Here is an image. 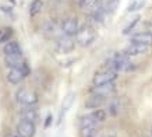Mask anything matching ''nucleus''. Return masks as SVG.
Masks as SVG:
<instances>
[{
	"label": "nucleus",
	"mask_w": 152,
	"mask_h": 137,
	"mask_svg": "<svg viewBox=\"0 0 152 137\" xmlns=\"http://www.w3.org/2000/svg\"><path fill=\"white\" fill-rule=\"evenodd\" d=\"M42 1L41 0H32L31 1V4H29V14L31 15H38V14L41 13V10H42Z\"/></svg>",
	"instance_id": "obj_19"
},
{
	"label": "nucleus",
	"mask_w": 152,
	"mask_h": 137,
	"mask_svg": "<svg viewBox=\"0 0 152 137\" xmlns=\"http://www.w3.org/2000/svg\"><path fill=\"white\" fill-rule=\"evenodd\" d=\"M29 71L31 70H29V66L27 63L18 68H10L9 74H7V80L10 84H18L29 74Z\"/></svg>",
	"instance_id": "obj_6"
},
{
	"label": "nucleus",
	"mask_w": 152,
	"mask_h": 137,
	"mask_svg": "<svg viewBox=\"0 0 152 137\" xmlns=\"http://www.w3.org/2000/svg\"><path fill=\"white\" fill-rule=\"evenodd\" d=\"M11 34H13V31L9 29V28H6V29H3V31H0V42H6L10 37H11Z\"/></svg>",
	"instance_id": "obj_23"
},
{
	"label": "nucleus",
	"mask_w": 152,
	"mask_h": 137,
	"mask_svg": "<svg viewBox=\"0 0 152 137\" xmlns=\"http://www.w3.org/2000/svg\"><path fill=\"white\" fill-rule=\"evenodd\" d=\"M61 31L64 35L67 37H74V35H77L80 31V25H78V21L77 18H74V17H70V18H66L61 24Z\"/></svg>",
	"instance_id": "obj_8"
},
{
	"label": "nucleus",
	"mask_w": 152,
	"mask_h": 137,
	"mask_svg": "<svg viewBox=\"0 0 152 137\" xmlns=\"http://www.w3.org/2000/svg\"><path fill=\"white\" fill-rule=\"evenodd\" d=\"M75 38H77V42H78L80 46L87 48L96 39V31L92 27H89V25H84V27L80 28V31L75 35Z\"/></svg>",
	"instance_id": "obj_4"
},
{
	"label": "nucleus",
	"mask_w": 152,
	"mask_h": 137,
	"mask_svg": "<svg viewBox=\"0 0 152 137\" xmlns=\"http://www.w3.org/2000/svg\"><path fill=\"white\" fill-rule=\"evenodd\" d=\"M50 124H52V115H49V116H48V119L45 120V127H49Z\"/></svg>",
	"instance_id": "obj_25"
},
{
	"label": "nucleus",
	"mask_w": 152,
	"mask_h": 137,
	"mask_svg": "<svg viewBox=\"0 0 152 137\" xmlns=\"http://www.w3.org/2000/svg\"><path fill=\"white\" fill-rule=\"evenodd\" d=\"M20 116L24 120H29V122H34L37 123L38 120V109L34 106H23L21 110H20Z\"/></svg>",
	"instance_id": "obj_14"
},
{
	"label": "nucleus",
	"mask_w": 152,
	"mask_h": 137,
	"mask_svg": "<svg viewBox=\"0 0 152 137\" xmlns=\"http://www.w3.org/2000/svg\"><path fill=\"white\" fill-rule=\"evenodd\" d=\"M138 23H140V17H137V18H134L133 21H131V23H130L129 25H127V27H126L124 29H123V34H129V32H131V29H133V28L135 27V25H137Z\"/></svg>",
	"instance_id": "obj_24"
},
{
	"label": "nucleus",
	"mask_w": 152,
	"mask_h": 137,
	"mask_svg": "<svg viewBox=\"0 0 152 137\" xmlns=\"http://www.w3.org/2000/svg\"><path fill=\"white\" fill-rule=\"evenodd\" d=\"M109 67L119 73V71H131V70L135 68V66L131 63L130 56H127L124 52H119V53H115L110 57Z\"/></svg>",
	"instance_id": "obj_1"
},
{
	"label": "nucleus",
	"mask_w": 152,
	"mask_h": 137,
	"mask_svg": "<svg viewBox=\"0 0 152 137\" xmlns=\"http://www.w3.org/2000/svg\"><path fill=\"white\" fill-rule=\"evenodd\" d=\"M116 78H117V71H115L113 68H110V67L102 68V70L96 71L95 76H94V78H92L94 87L109 84V82H115Z\"/></svg>",
	"instance_id": "obj_3"
},
{
	"label": "nucleus",
	"mask_w": 152,
	"mask_h": 137,
	"mask_svg": "<svg viewBox=\"0 0 152 137\" xmlns=\"http://www.w3.org/2000/svg\"><path fill=\"white\" fill-rule=\"evenodd\" d=\"M56 49L61 52V53H69L74 49V41L71 39V37L63 35V37L57 38L56 41Z\"/></svg>",
	"instance_id": "obj_10"
},
{
	"label": "nucleus",
	"mask_w": 152,
	"mask_h": 137,
	"mask_svg": "<svg viewBox=\"0 0 152 137\" xmlns=\"http://www.w3.org/2000/svg\"><path fill=\"white\" fill-rule=\"evenodd\" d=\"M149 32H151V34H152V25H151V28H149Z\"/></svg>",
	"instance_id": "obj_26"
},
{
	"label": "nucleus",
	"mask_w": 152,
	"mask_h": 137,
	"mask_svg": "<svg viewBox=\"0 0 152 137\" xmlns=\"http://www.w3.org/2000/svg\"><path fill=\"white\" fill-rule=\"evenodd\" d=\"M101 6L107 14H112L113 11H116V9H117L119 0H103V3H102Z\"/></svg>",
	"instance_id": "obj_18"
},
{
	"label": "nucleus",
	"mask_w": 152,
	"mask_h": 137,
	"mask_svg": "<svg viewBox=\"0 0 152 137\" xmlns=\"http://www.w3.org/2000/svg\"><path fill=\"white\" fill-rule=\"evenodd\" d=\"M3 52H4V55H17V53H23L18 43H17V42H11V41L4 43Z\"/></svg>",
	"instance_id": "obj_16"
},
{
	"label": "nucleus",
	"mask_w": 152,
	"mask_h": 137,
	"mask_svg": "<svg viewBox=\"0 0 152 137\" xmlns=\"http://www.w3.org/2000/svg\"><path fill=\"white\" fill-rule=\"evenodd\" d=\"M105 98H102V96L96 95V94H91V96L87 99V104H85V106L87 108H98V106H101L103 102H105Z\"/></svg>",
	"instance_id": "obj_17"
},
{
	"label": "nucleus",
	"mask_w": 152,
	"mask_h": 137,
	"mask_svg": "<svg viewBox=\"0 0 152 137\" xmlns=\"http://www.w3.org/2000/svg\"><path fill=\"white\" fill-rule=\"evenodd\" d=\"M116 91V84L115 82H109V84H103V85H98V87L92 88V94H96V95L102 96L107 99L110 95H113Z\"/></svg>",
	"instance_id": "obj_9"
},
{
	"label": "nucleus",
	"mask_w": 152,
	"mask_h": 137,
	"mask_svg": "<svg viewBox=\"0 0 152 137\" xmlns=\"http://www.w3.org/2000/svg\"><path fill=\"white\" fill-rule=\"evenodd\" d=\"M15 99L23 106H34V105H37V102H38V95H37V92L31 91V90L21 88L15 94Z\"/></svg>",
	"instance_id": "obj_5"
},
{
	"label": "nucleus",
	"mask_w": 152,
	"mask_h": 137,
	"mask_svg": "<svg viewBox=\"0 0 152 137\" xmlns=\"http://www.w3.org/2000/svg\"><path fill=\"white\" fill-rule=\"evenodd\" d=\"M13 137H18V136H13Z\"/></svg>",
	"instance_id": "obj_29"
},
{
	"label": "nucleus",
	"mask_w": 152,
	"mask_h": 137,
	"mask_svg": "<svg viewBox=\"0 0 152 137\" xmlns=\"http://www.w3.org/2000/svg\"><path fill=\"white\" fill-rule=\"evenodd\" d=\"M151 136H152V129H151Z\"/></svg>",
	"instance_id": "obj_28"
},
{
	"label": "nucleus",
	"mask_w": 152,
	"mask_h": 137,
	"mask_svg": "<svg viewBox=\"0 0 152 137\" xmlns=\"http://www.w3.org/2000/svg\"><path fill=\"white\" fill-rule=\"evenodd\" d=\"M120 109H121V102L120 99H115L110 102V105H109V112H110L112 116H117L120 113Z\"/></svg>",
	"instance_id": "obj_20"
},
{
	"label": "nucleus",
	"mask_w": 152,
	"mask_h": 137,
	"mask_svg": "<svg viewBox=\"0 0 152 137\" xmlns=\"http://www.w3.org/2000/svg\"><path fill=\"white\" fill-rule=\"evenodd\" d=\"M144 4H145V1H144V0H137V1H133V3H131V6L129 7V11H130V13H131V11H137V10L142 9Z\"/></svg>",
	"instance_id": "obj_22"
},
{
	"label": "nucleus",
	"mask_w": 152,
	"mask_h": 137,
	"mask_svg": "<svg viewBox=\"0 0 152 137\" xmlns=\"http://www.w3.org/2000/svg\"><path fill=\"white\" fill-rule=\"evenodd\" d=\"M78 4H80V9L83 10L84 13L91 14V15H94L98 10L101 9L99 0H80Z\"/></svg>",
	"instance_id": "obj_11"
},
{
	"label": "nucleus",
	"mask_w": 152,
	"mask_h": 137,
	"mask_svg": "<svg viewBox=\"0 0 152 137\" xmlns=\"http://www.w3.org/2000/svg\"><path fill=\"white\" fill-rule=\"evenodd\" d=\"M107 137H116V136H107Z\"/></svg>",
	"instance_id": "obj_27"
},
{
	"label": "nucleus",
	"mask_w": 152,
	"mask_h": 137,
	"mask_svg": "<svg viewBox=\"0 0 152 137\" xmlns=\"http://www.w3.org/2000/svg\"><path fill=\"white\" fill-rule=\"evenodd\" d=\"M35 132H37V129H35L34 122L21 119L18 124H17V134H18V137H34Z\"/></svg>",
	"instance_id": "obj_7"
},
{
	"label": "nucleus",
	"mask_w": 152,
	"mask_h": 137,
	"mask_svg": "<svg viewBox=\"0 0 152 137\" xmlns=\"http://www.w3.org/2000/svg\"><path fill=\"white\" fill-rule=\"evenodd\" d=\"M131 42L135 43H142V45H152V34L149 31L147 32H138V34H134L131 37Z\"/></svg>",
	"instance_id": "obj_15"
},
{
	"label": "nucleus",
	"mask_w": 152,
	"mask_h": 137,
	"mask_svg": "<svg viewBox=\"0 0 152 137\" xmlns=\"http://www.w3.org/2000/svg\"><path fill=\"white\" fill-rule=\"evenodd\" d=\"M106 119V112L103 109H96L92 113L85 115L80 119V130L81 129H98V126Z\"/></svg>",
	"instance_id": "obj_2"
},
{
	"label": "nucleus",
	"mask_w": 152,
	"mask_h": 137,
	"mask_svg": "<svg viewBox=\"0 0 152 137\" xmlns=\"http://www.w3.org/2000/svg\"><path fill=\"white\" fill-rule=\"evenodd\" d=\"M4 62L9 68H18L25 64L23 53H17V55H4Z\"/></svg>",
	"instance_id": "obj_12"
},
{
	"label": "nucleus",
	"mask_w": 152,
	"mask_h": 137,
	"mask_svg": "<svg viewBox=\"0 0 152 137\" xmlns=\"http://www.w3.org/2000/svg\"><path fill=\"white\" fill-rule=\"evenodd\" d=\"M73 101H74V94H69V95L64 98L63 105H61V116L67 112V109H70V106H71V104H73Z\"/></svg>",
	"instance_id": "obj_21"
},
{
	"label": "nucleus",
	"mask_w": 152,
	"mask_h": 137,
	"mask_svg": "<svg viewBox=\"0 0 152 137\" xmlns=\"http://www.w3.org/2000/svg\"><path fill=\"white\" fill-rule=\"evenodd\" d=\"M149 46L148 45H142V43H135V42H131L127 48H126L123 52H124L127 56H137V55H142L145 52H148Z\"/></svg>",
	"instance_id": "obj_13"
}]
</instances>
